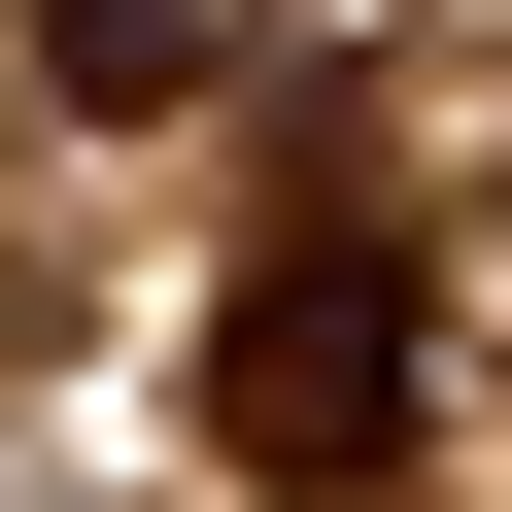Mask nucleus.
I'll list each match as a JSON object with an SVG mask.
<instances>
[{
  "mask_svg": "<svg viewBox=\"0 0 512 512\" xmlns=\"http://www.w3.org/2000/svg\"><path fill=\"white\" fill-rule=\"evenodd\" d=\"M410 410H444V308H410V239H342V205H308L274 274L205 308V444L274 478V512H376V478H410Z\"/></svg>",
  "mask_w": 512,
  "mask_h": 512,
  "instance_id": "1",
  "label": "nucleus"
},
{
  "mask_svg": "<svg viewBox=\"0 0 512 512\" xmlns=\"http://www.w3.org/2000/svg\"><path fill=\"white\" fill-rule=\"evenodd\" d=\"M35 69H69V103H205V69H239V0H35Z\"/></svg>",
  "mask_w": 512,
  "mask_h": 512,
  "instance_id": "2",
  "label": "nucleus"
}]
</instances>
